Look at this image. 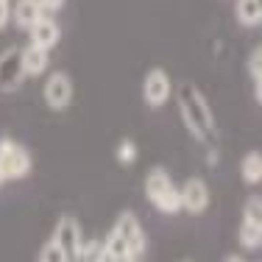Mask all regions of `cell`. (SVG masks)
<instances>
[{
    "label": "cell",
    "mask_w": 262,
    "mask_h": 262,
    "mask_svg": "<svg viewBox=\"0 0 262 262\" xmlns=\"http://www.w3.org/2000/svg\"><path fill=\"white\" fill-rule=\"evenodd\" d=\"M223 262H246V259H243V257H237V254H229V257L223 259Z\"/></svg>",
    "instance_id": "cell-25"
},
{
    "label": "cell",
    "mask_w": 262,
    "mask_h": 262,
    "mask_svg": "<svg viewBox=\"0 0 262 262\" xmlns=\"http://www.w3.org/2000/svg\"><path fill=\"white\" fill-rule=\"evenodd\" d=\"M179 198H182V209L190 215H204L209 209V184L201 176H190L187 182L179 187Z\"/></svg>",
    "instance_id": "cell-6"
},
{
    "label": "cell",
    "mask_w": 262,
    "mask_h": 262,
    "mask_svg": "<svg viewBox=\"0 0 262 262\" xmlns=\"http://www.w3.org/2000/svg\"><path fill=\"white\" fill-rule=\"evenodd\" d=\"M51 240L67 254V259H70L73 251L78 248V243L84 240V237H81V223L73 215H61L59 221H56V226H53Z\"/></svg>",
    "instance_id": "cell-8"
},
{
    "label": "cell",
    "mask_w": 262,
    "mask_h": 262,
    "mask_svg": "<svg viewBox=\"0 0 262 262\" xmlns=\"http://www.w3.org/2000/svg\"><path fill=\"white\" fill-rule=\"evenodd\" d=\"M28 36H31V45L51 51V48L59 45V39H61V28H59V23H56L51 14H42L39 20H36L34 26L28 28Z\"/></svg>",
    "instance_id": "cell-10"
},
{
    "label": "cell",
    "mask_w": 262,
    "mask_h": 262,
    "mask_svg": "<svg viewBox=\"0 0 262 262\" xmlns=\"http://www.w3.org/2000/svg\"><path fill=\"white\" fill-rule=\"evenodd\" d=\"M259 51H262V48H259Z\"/></svg>",
    "instance_id": "cell-29"
},
{
    "label": "cell",
    "mask_w": 262,
    "mask_h": 262,
    "mask_svg": "<svg viewBox=\"0 0 262 262\" xmlns=\"http://www.w3.org/2000/svg\"><path fill=\"white\" fill-rule=\"evenodd\" d=\"M234 17H237V23L246 26V28H254V26H259V23H262V14H259V9H257L254 0H237Z\"/></svg>",
    "instance_id": "cell-16"
},
{
    "label": "cell",
    "mask_w": 262,
    "mask_h": 262,
    "mask_svg": "<svg viewBox=\"0 0 262 262\" xmlns=\"http://www.w3.org/2000/svg\"><path fill=\"white\" fill-rule=\"evenodd\" d=\"M103 248H106V257L109 259H117V257H131L128 254V248H126V243L120 240V234L117 232H109L103 237Z\"/></svg>",
    "instance_id": "cell-17"
},
{
    "label": "cell",
    "mask_w": 262,
    "mask_h": 262,
    "mask_svg": "<svg viewBox=\"0 0 262 262\" xmlns=\"http://www.w3.org/2000/svg\"><path fill=\"white\" fill-rule=\"evenodd\" d=\"M42 14H45V9L39 6V0H17L14 9H11V20L23 31H28Z\"/></svg>",
    "instance_id": "cell-12"
},
{
    "label": "cell",
    "mask_w": 262,
    "mask_h": 262,
    "mask_svg": "<svg viewBox=\"0 0 262 262\" xmlns=\"http://www.w3.org/2000/svg\"><path fill=\"white\" fill-rule=\"evenodd\" d=\"M36 262H70V259H67V254L61 251L53 240H48L45 246L39 248V257H36Z\"/></svg>",
    "instance_id": "cell-18"
},
{
    "label": "cell",
    "mask_w": 262,
    "mask_h": 262,
    "mask_svg": "<svg viewBox=\"0 0 262 262\" xmlns=\"http://www.w3.org/2000/svg\"><path fill=\"white\" fill-rule=\"evenodd\" d=\"M254 98H257V103L262 106V76L254 78Z\"/></svg>",
    "instance_id": "cell-23"
},
{
    "label": "cell",
    "mask_w": 262,
    "mask_h": 262,
    "mask_svg": "<svg viewBox=\"0 0 262 262\" xmlns=\"http://www.w3.org/2000/svg\"><path fill=\"white\" fill-rule=\"evenodd\" d=\"M248 73H251V78L262 76V51H259V48L251 53V59H248Z\"/></svg>",
    "instance_id": "cell-20"
},
{
    "label": "cell",
    "mask_w": 262,
    "mask_h": 262,
    "mask_svg": "<svg viewBox=\"0 0 262 262\" xmlns=\"http://www.w3.org/2000/svg\"><path fill=\"white\" fill-rule=\"evenodd\" d=\"M3 182H6V179H3V173H0V184H3Z\"/></svg>",
    "instance_id": "cell-27"
},
{
    "label": "cell",
    "mask_w": 262,
    "mask_h": 262,
    "mask_svg": "<svg viewBox=\"0 0 262 262\" xmlns=\"http://www.w3.org/2000/svg\"><path fill=\"white\" fill-rule=\"evenodd\" d=\"M254 3H257V9H259V14H262V0H254Z\"/></svg>",
    "instance_id": "cell-26"
},
{
    "label": "cell",
    "mask_w": 262,
    "mask_h": 262,
    "mask_svg": "<svg viewBox=\"0 0 262 262\" xmlns=\"http://www.w3.org/2000/svg\"><path fill=\"white\" fill-rule=\"evenodd\" d=\"M115 157H117V162H123V165H131V162L137 159V145H134V140H120V142H117Z\"/></svg>",
    "instance_id": "cell-19"
},
{
    "label": "cell",
    "mask_w": 262,
    "mask_h": 262,
    "mask_svg": "<svg viewBox=\"0 0 262 262\" xmlns=\"http://www.w3.org/2000/svg\"><path fill=\"white\" fill-rule=\"evenodd\" d=\"M237 240H240V246L246 248V251H254V248L262 246V226L254 221H246L243 217L240 221V229H237Z\"/></svg>",
    "instance_id": "cell-15"
},
{
    "label": "cell",
    "mask_w": 262,
    "mask_h": 262,
    "mask_svg": "<svg viewBox=\"0 0 262 262\" xmlns=\"http://www.w3.org/2000/svg\"><path fill=\"white\" fill-rule=\"evenodd\" d=\"M31 165H34V159H31L26 145L9 140V137L0 140V173H3L6 182H20V179H26L31 173Z\"/></svg>",
    "instance_id": "cell-3"
},
{
    "label": "cell",
    "mask_w": 262,
    "mask_h": 262,
    "mask_svg": "<svg viewBox=\"0 0 262 262\" xmlns=\"http://www.w3.org/2000/svg\"><path fill=\"white\" fill-rule=\"evenodd\" d=\"M145 198L151 207H157L162 215H179L182 212V198H179V187L173 184L170 173L165 167H154L145 176Z\"/></svg>",
    "instance_id": "cell-2"
},
{
    "label": "cell",
    "mask_w": 262,
    "mask_h": 262,
    "mask_svg": "<svg viewBox=\"0 0 262 262\" xmlns=\"http://www.w3.org/2000/svg\"><path fill=\"white\" fill-rule=\"evenodd\" d=\"M48 109L53 112H64L73 103V78L67 73H51L45 81V90H42Z\"/></svg>",
    "instance_id": "cell-7"
},
{
    "label": "cell",
    "mask_w": 262,
    "mask_h": 262,
    "mask_svg": "<svg viewBox=\"0 0 262 262\" xmlns=\"http://www.w3.org/2000/svg\"><path fill=\"white\" fill-rule=\"evenodd\" d=\"M176 103H179L182 123L187 126L192 140L204 142V145L212 142V137H215V115H212L207 103V95L192 81H182L176 90Z\"/></svg>",
    "instance_id": "cell-1"
},
{
    "label": "cell",
    "mask_w": 262,
    "mask_h": 262,
    "mask_svg": "<svg viewBox=\"0 0 262 262\" xmlns=\"http://www.w3.org/2000/svg\"><path fill=\"white\" fill-rule=\"evenodd\" d=\"M26 73H23V61H20V48H6L0 53V90L11 92L23 84Z\"/></svg>",
    "instance_id": "cell-9"
},
{
    "label": "cell",
    "mask_w": 262,
    "mask_h": 262,
    "mask_svg": "<svg viewBox=\"0 0 262 262\" xmlns=\"http://www.w3.org/2000/svg\"><path fill=\"white\" fill-rule=\"evenodd\" d=\"M173 92V81L162 67H151L142 78V101H145L151 109H162L167 101H170Z\"/></svg>",
    "instance_id": "cell-5"
},
{
    "label": "cell",
    "mask_w": 262,
    "mask_h": 262,
    "mask_svg": "<svg viewBox=\"0 0 262 262\" xmlns=\"http://www.w3.org/2000/svg\"><path fill=\"white\" fill-rule=\"evenodd\" d=\"M9 20H11V0H0V28H6Z\"/></svg>",
    "instance_id": "cell-21"
},
{
    "label": "cell",
    "mask_w": 262,
    "mask_h": 262,
    "mask_svg": "<svg viewBox=\"0 0 262 262\" xmlns=\"http://www.w3.org/2000/svg\"><path fill=\"white\" fill-rule=\"evenodd\" d=\"M20 61H23V73L26 76H42L48 70V64H51V51L28 42L26 48H20Z\"/></svg>",
    "instance_id": "cell-11"
},
{
    "label": "cell",
    "mask_w": 262,
    "mask_h": 262,
    "mask_svg": "<svg viewBox=\"0 0 262 262\" xmlns=\"http://www.w3.org/2000/svg\"><path fill=\"white\" fill-rule=\"evenodd\" d=\"M70 262H109L103 240H81L78 248L73 251Z\"/></svg>",
    "instance_id": "cell-13"
},
{
    "label": "cell",
    "mask_w": 262,
    "mask_h": 262,
    "mask_svg": "<svg viewBox=\"0 0 262 262\" xmlns=\"http://www.w3.org/2000/svg\"><path fill=\"white\" fill-rule=\"evenodd\" d=\"M39 6L45 9V14H53V11L64 9V0H39Z\"/></svg>",
    "instance_id": "cell-22"
},
{
    "label": "cell",
    "mask_w": 262,
    "mask_h": 262,
    "mask_svg": "<svg viewBox=\"0 0 262 262\" xmlns=\"http://www.w3.org/2000/svg\"><path fill=\"white\" fill-rule=\"evenodd\" d=\"M187 262H190V259H187Z\"/></svg>",
    "instance_id": "cell-28"
},
{
    "label": "cell",
    "mask_w": 262,
    "mask_h": 262,
    "mask_svg": "<svg viewBox=\"0 0 262 262\" xmlns=\"http://www.w3.org/2000/svg\"><path fill=\"white\" fill-rule=\"evenodd\" d=\"M112 232L120 234V240L126 243L128 254L131 257L140 259L142 254H145L148 248V237H145V229H142V223L137 221L134 212H120V217H117V223L112 226Z\"/></svg>",
    "instance_id": "cell-4"
},
{
    "label": "cell",
    "mask_w": 262,
    "mask_h": 262,
    "mask_svg": "<svg viewBox=\"0 0 262 262\" xmlns=\"http://www.w3.org/2000/svg\"><path fill=\"white\" fill-rule=\"evenodd\" d=\"M240 179L246 184H259L262 182V154L248 151L240 162Z\"/></svg>",
    "instance_id": "cell-14"
},
{
    "label": "cell",
    "mask_w": 262,
    "mask_h": 262,
    "mask_svg": "<svg viewBox=\"0 0 262 262\" xmlns=\"http://www.w3.org/2000/svg\"><path fill=\"white\" fill-rule=\"evenodd\" d=\"M109 262H140L137 257H117V259H109Z\"/></svg>",
    "instance_id": "cell-24"
}]
</instances>
